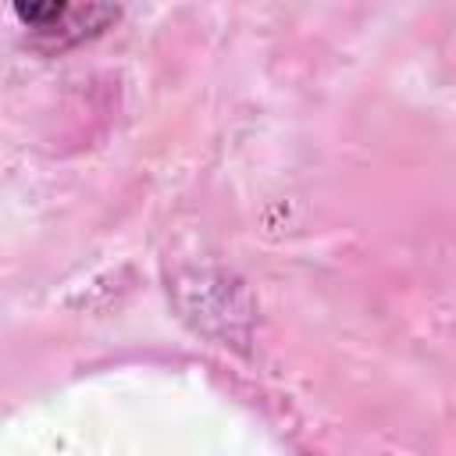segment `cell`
<instances>
[{"instance_id":"6da1fadb","label":"cell","mask_w":456,"mask_h":456,"mask_svg":"<svg viewBox=\"0 0 456 456\" xmlns=\"http://www.w3.org/2000/svg\"><path fill=\"white\" fill-rule=\"evenodd\" d=\"M14 14L28 25H36L39 32H71V39L86 36V32H96L103 28V21L118 18V7H103V4H18Z\"/></svg>"}]
</instances>
